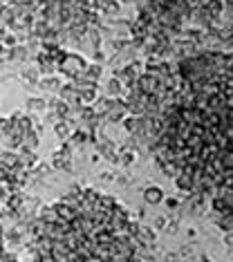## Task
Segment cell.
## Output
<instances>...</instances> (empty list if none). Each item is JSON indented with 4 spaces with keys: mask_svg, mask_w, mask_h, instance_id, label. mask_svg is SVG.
<instances>
[{
    "mask_svg": "<svg viewBox=\"0 0 233 262\" xmlns=\"http://www.w3.org/2000/svg\"><path fill=\"white\" fill-rule=\"evenodd\" d=\"M36 262H144L137 224L112 197L74 191L43 213Z\"/></svg>",
    "mask_w": 233,
    "mask_h": 262,
    "instance_id": "7a4b0ae2",
    "label": "cell"
},
{
    "mask_svg": "<svg viewBox=\"0 0 233 262\" xmlns=\"http://www.w3.org/2000/svg\"><path fill=\"white\" fill-rule=\"evenodd\" d=\"M231 81L229 74L191 87L173 106L157 144L159 161L191 191L231 179Z\"/></svg>",
    "mask_w": 233,
    "mask_h": 262,
    "instance_id": "6da1fadb",
    "label": "cell"
}]
</instances>
